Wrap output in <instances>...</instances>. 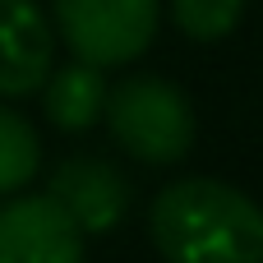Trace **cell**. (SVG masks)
<instances>
[{
  "mask_svg": "<svg viewBox=\"0 0 263 263\" xmlns=\"http://www.w3.org/2000/svg\"><path fill=\"white\" fill-rule=\"evenodd\" d=\"M102 120L111 139L143 166H176L190 157L199 120L190 97L162 74H129L106 88Z\"/></svg>",
  "mask_w": 263,
  "mask_h": 263,
  "instance_id": "7a4b0ae2",
  "label": "cell"
},
{
  "mask_svg": "<svg viewBox=\"0 0 263 263\" xmlns=\"http://www.w3.org/2000/svg\"><path fill=\"white\" fill-rule=\"evenodd\" d=\"M46 199L79 227V236H106L120 227L129 208V185L102 157H69L55 166Z\"/></svg>",
  "mask_w": 263,
  "mask_h": 263,
  "instance_id": "5b68a950",
  "label": "cell"
},
{
  "mask_svg": "<svg viewBox=\"0 0 263 263\" xmlns=\"http://www.w3.org/2000/svg\"><path fill=\"white\" fill-rule=\"evenodd\" d=\"M37 171H42V139H37V129L18 111L0 106V194H18Z\"/></svg>",
  "mask_w": 263,
  "mask_h": 263,
  "instance_id": "ba28073f",
  "label": "cell"
},
{
  "mask_svg": "<svg viewBox=\"0 0 263 263\" xmlns=\"http://www.w3.org/2000/svg\"><path fill=\"white\" fill-rule=\"evenodd\" d=\"M0 263H83V236L46 194H18L0 203Z\"/></svg>",
  "mask_w": 263,
  "mask_h": 263,
  "instance_id": "277c9868",
  "label": "cell"
},
{
  "mask_svg": "<svg viewBox=\"0 0 263 263\" xmlns=\"http://www.w3.org/2000/svg\"><path fill=\"white\" fill-rule=\"evenodd\" d=\"M245 0H171V18L190 42H222L236 32Z\"/></svg>",
  "mask_w": 263,
  "mask_h": 263,
  "instance_id": "9c48e42d",
  "label": "cell"
},
{
  "mask_svg": "<svg viewBox=\"0 0 263 263\" xmlns=\"http://www.w3.org/2000/svg\"><path fill=\"white\" fill-rule=\"evenodd\" d=\"M148 231L166 263H263V208L213 176L171 180L148 208Z\"/></svg>",
  "mask_w": 263,
  "mask_h": 263,
  "instance_id": "6da1fadb",
  "label": "cell"
},
{
  "mask_svg": "<svg viewBox=\"0 0 263 263\" xmlns=\"http://www.w3.org/2000/svg\"><path fill=\"white\" fill-rule=\"evenodd\" d=\"M55 42L51 18L37 0H0V97H32L42 92Z\"/></svg>",
  "mask_w": 263,
  "mask_h": 263,
  "instance_id": "8992f818",
  "label": "cell"
},
{
  "mask_svg": "<svg viewBox=\"0 0 263 263\" xmlns=\"http://www.w3.org/2000/svg\"><path fill=\"white\" fill-rule=\"evenodd\" d=\"M65 46L97 69L139 60L157 37V0H51Z\"/></svg>",
  "mask_w": 263,
  "mask_h": 263,
  "instance_id": "3957f363",
  "label": "cell"
},
{
  "mask_svg": "<svg viewBox=\"0 0 263 263\" xmlns=\"http://www.w3.org/2000/svg\"><path fill=\"white\" fill-rule=\"evenodd\" d=\"M106 88H111V83L102 79L97 65L74 60V65L46 74V83H42V111H46V120H51L55 129H69V134L92 129V125L102 120Z\"/></svg>",
  "mask_w": 263,
  "mask_h": 263,
  "instance_id": "52a82bcc",
  "label": "cell"
}]
</instances>
